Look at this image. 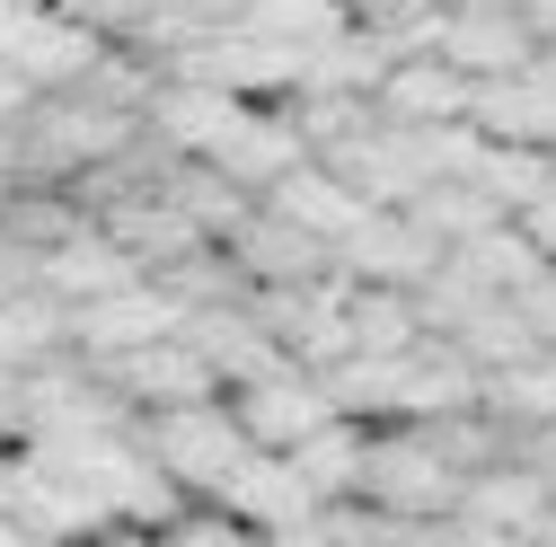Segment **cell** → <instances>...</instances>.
<instances>
[{"label":"cell","mask_w":556,"mask_h":547,"mask_svg":"<svg viewBox=\"0 0 556 547\" xmlns=\"http://www.w3.org/2000/svg\"><path fill=\"white\" fill-rule=\"evenodd\" d=\"M265 213H274V221H283V230H301V239H318V247L336 256L344 239H354V230L371 221V203H363L354 186H336V177H327V168L309 160V168H292L283 186H274V194H265Z\"/></svg>","instance_id":"8"},{"label":"cell","mask_w":556,"mask_h":547,"mask_svg":"<svg viewBox=\"0 0 556 547\" xmlns=\"http://www.w3.org/2000/svg\"><path fill=\"white\" fill-rule=\"evenodd\" d=\"M132 442H142V459L168 476L186 504H213V486L248 459V433L230 424V406H222V397H203V406H168V416H132Z\"/></svg>","instance_id":"1"},{"label":"cell","mask_w":556,"mask_h":547,"mask_svg":"<svg viewBox=\"0 0 556 547\" xmlns=\"http://www.w3.org/2000/svg\"><path fill=\"white\" fill-rule=\"evenodd\" d=\"M521 547H556V504H547V512H539V530H530V538H521Z\"/></svg>","instance_id":"23"},{"label":"cell","mask_w":556,"mask_h":547,"mask_svg":"<svg viewBox=\"0 0 556 547\" xmlns=\"http://www.w3.org/2000/svg\"><path fill=\"white\" fill-rule=\"evenodd\" d=\"M459 186H477V194H485V203H495V213L513 221V213H530V203H539L556 177H547V151H521V142H485V151L468 160V177H459Z\"/></svg>","instance_id":"15"},{"label":"cell","mask_w":556,"mask_h":547,"mask_svg":"<svg viewBox=\"0 0 556 547\" xmlns=\"http://www.w3.org/2000/svg\"><path fill=\"white\" fill-rule=\"evenodd\" d=\"M186 10H194V18H213V27H222V18H239V10H248V0H186Z\"/></svg>","instance_id":"21"},{"label":"cell","mask_w":556,"mask_h":547,"mask_svg":"<svg viewBox=\"0 0 556 547\" xmlns=\"http://www.w3.org/2000/svg\"><path fill=\"white\" fill-rule=\"evenodd\" d=\"M354 504H363V512H389V521H451V512H459V476L425 450L415 424H371V433H363Z\"/></svg>","instance_id":"2"},{"label":"cell","mask_w":556,"mask_h":547,"mask_svg":"<svg viewBox=\"0 0 556 547\" xmlns=\"http://www.w3.org/2000/svg\"><path fill=\"white\" fill-rule=\"evenodd\" d=\"M547 177H556V151H547Z\"/></svg>","instance_id":"24"},{"label":"cell","mask_w":556,"mask_h":547,"mask_svg":"<svg viewBox=\"0 0 556 547\" xmlns=\"http://www.w3.org/2000/svg\"><path fill=\"white\" fill-rule=\"evenodd\" d=\"M380 72H389L380 36H371V27H336L327 44H309V53H301V80H292V98H354V106H371Z\"/></svg>","instance_id":"10"},{"label":"cell","mask_w":556,"mask_h":547,"mask_svg":"<svg viewBox=\"0 0 556 547\" xmlns=\"http://www.w3.org/2000/svg\"><path fill=\"white\" fill-rule=\"evenodd\" d=\"M0 194H10V177H0Z\"/></svg>","instance_id":"25"},{"label":"cell","mask_w":556,"mask_h":547,"mask_svg":"<svg viewBox=\"0 0 556 547\" xmlns=\"http://www.w3.org/2000/svg\"><path fill=\"white\" fill-rule=\"evenodd\" d=\"M504 309H513V318L539 335V345H556V265H539V274H530V283H521Z\"/></svg>","instance_id":"17"},{"label":"cell","mask_w":556,"mask_h":547,"mask_svg":"<svg viewBox=\"0 0 556 547\" xmlns=\"http://www.w3.org/2000/svg\"><path fill=\"white\" fill-rule=\"evenodd\" d=\"M230 406V424L248 433V450H292L301 433H318L336 406H327V389L309 380V371H274V380H248V389H230L222 397Z\"/></svg>","instance_id":"7"},{"label":"cell","mask_w":556,"mask_h":547,"mask_svg":"<svg viewBox=\"0 0 556 547\" xmlns=\"http://www.w3.org/2000/svg\"><path fill=\"white\" fill-rule=\"evenodd\" d=\"M459 80H513L539 62V36L521 27V10H495V0H451L442 44H433Z\"/></svg>","instance_id":"5"},{"label":"cell","mask_w":556,"mask_h":547,"mask_svg":"<svg viewBox=\"0 0 556 547\" xmlns=\"http://www.w3.org/2000/svg\"><path fill=\"white\" fill-rule=\"evenodd\" d=\"M451 354H459L477 380H495V371H521V362H530V354H547V345H539V335H530V327H521L504 301H485V309H477V318L451 335Z\"/></svg>","instance_id":"16"},{"label":"cell","mask_w":556,"mask_h":547,"mask_svg":"<svg viewBox=\"0 0 556 547\" xmlns=\"http://www.w3.org/2000/svg\"><path fill=\"white\" fill-rule=\"evenodd\" d=\"M177 301L151 283H124V292H106V301H80V309H62V354L72 362H115V354H142V345H160V335H177Z\"/></svg>","instance_id":"3"},{"label":"cell","mask_w":556,"mask_h":547,"mask_svg":"<svg viewBox=\"0 0 556 547\" xmlns=\"http://www.w3.org/2000/svg\"><path fill=\"white\" fill-rule=\"evenodd\" d=\"M547 504H556V495L539 486V476H530L521 459H504V468H485V476H468V486H459V512H451V521L495 530V538H530Z\"/></svg>","instance_id":"11"},{"label":"cell","mask_w":556,"mask_h":547,"mask_svg":"<svg viewBox=\"0 0 556 547\" xmlns=\"http://www.w3.org/2000/svg\"><path fill=\"white\" fill-rule=\"evenodd\" d=\"M513 230H521V247H530L539 265H556V186L530 203V213H513Z\"/></svg>","instance_id":"18"},{"label":"cell","mask_w":556,"mask_h":547,"mask_svg":"<svg viewBox=\"0 0 556 547\" xmlns=\"http://www.w3.org/2000/svg\"><path fill=\"white\" fill-rule=\"evenodd\" d=\"M203 512H222V521H239V530H256V538H292V530L318 512V495L292 476L283 450H248L222 486H213V504H203Z\"/></svg>","instance_id":"4"},{"label":"cell","mask_w":556,"mask_h":547,"mask_svg":"<svg viewBox=\"0 0 556 547\" xmlns=\"http://www.w3.org/2000/svg\"><path fill=\"white\" fill-rule=\"evenodd\" d=\"M371 115H380V124H459V115H468V80L451 72L442 53L389 62L380 89H371Z\"/></svg>","instance_id":"9"},{"label":"cell","mask_w":556,"mask_h":547,"mask_svg":"<svg viewBox=\"0 0 556 547\" xmlns=\"http://www.w3.org/2000/svg\"><path fill=\"white\" fill-rule=\"evenodd\" d=\"M433 547H521V538H495V530H468V521H442Z\"/></svg>","instance_id":"20"},{"label":"cell","mask_w":556,"mask_h":547,"mask_svg":"<svg viewBox=\"0 0 556 547\" xmlns=\"http://www.w3.org/2000/svg\"><path fill=\"white\" fill-rule=\"evenodd\" d=\"M344 354H363V362L415 354V309H406V292H380V283H354V292H344Z\"/></svg>","instance_id":"13"},{"label":"cell","mask_w":556,"mask_h":547,"mask_svg":"<svg viewBox=\"0 0 556 547\" xmlns=\"http://www.w3.org/2000/svg\"><path fill=\"white\" fill-rule=\"evenodd\" d=\"M363 433L371 424H344V416H327L318 433H301L283 459H292V476L318 495V504H354V476H363Z\"/></svg>","instance_id":"12"},{"label":"cell","mask_w":556,"mask_h":547,"mask_svg":"<svg viewBox=\"0 0 556 547\" xmlns=\"http://www.w3.org/2000/svg\"><path fill=\"white\" fill-rule=\"evenodd\" d=\"M203 168H213L222 186H239L248 203H265L292 168H309V151H301V132L283 124V106H248V115L222 132V142L203 151Z\"/></svg>","instance_id":"6"},{"label":"cell","mask_w":556,"mask_h":547,"mask_svg":"<svg viewBox=\"0 0 556 547\" xmlns=\"http://www.w3.org/2000/svg\"><path fill=\"white\" fill-rule=\"evenodd\" d=\"M80 230H89V213H80L62 186H10V194H0V239H18L27 256L80 239Z\"/></svg>","instance_id":"14"},{"label":"cell","mask_w":556,"mask_h":547,"mask_svg":"<svg viewBox=\"0 0 556 547\" xmlns=\"http://www.w3.org/2000/svg\"><path fill=\"white\" fill-rule=\"evenodd\" d=\"M89 547H160V538H142V530H106V538H89Z\"/></svg>","instance_id":"22"},{"label":"cell","mask_w":556,"mask_h":547,"mask_svg":"<svg viewBox=\"0 0 556 547\" xmlns=\"http://www.w3.org/2000/svg\"><path fill=\"white\" fill-rule=\"evenodd\" d=\"M27 106H36V89H27L18 72H10V62H0V132H10V124H18Z\"/></svg>","instance_id":"19"}]
</instances>
